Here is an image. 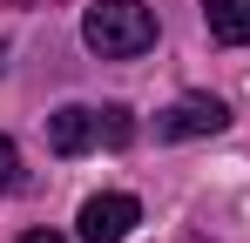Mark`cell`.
<instances>
[{
    "instance_id": "6da1fadb",
    "label": "cell",
    "mask_w": 250,
    "mask_h": 243,
    "mask_svg": "<svg viewBox=\"0 0 250 243\" xmlns=\"http://www.w3.org/2000/svg\"><path fill=\"white\" fill-rule=\"evenodd\" d=\"M82 40L102 61H135V54L156 47V14L142 0H95L82 14Z\"/></svg>"
},
{
    "instance_id": "7a4b0ae2",
    "label": "cell",
    "mask_w": 250,
    "mask_h": 243,
    "mask_svg": "<svg viewBox=\"0 0 250 243\" xmlns=\"http://www.w3.org/2000/svg\"><path fill=\"white\" fill-rule=\"evenodd\" d=\"M135 223H142V202L122 196V189H108V196H88V202H82V243H122Z\"/></svg>"
},
{
    "instance_id": "3957f363",
    "label": "cell",
    "mask_w": 250,
    "mask_h": 243,
    "mask_svg": "<svg viewBox=\"0 0 250 243\" xmlns=\"http://www.w3.org/2000/svg\"><path fill=\"white\" fill-rule=\"evenodd\" d=\"M230 122V108L216 101V95H183L176 108L163 115V135H176V142H189V135H216Z\"/></svg>"
},
{
    "instance_id": "277c9868",
    "label": "cell",
    "mask_w": 250,
    "mask_h": 243,
    "mask_svg": "<svg viewBox=\"0 0 250 243\" xmlns=\"http://www.w3.org/2000/svg\"><path fill=\"white\" fill-rule=\"evenodd\" d=\"M95 142H102L95 108H75V101H68V108H54V115H47V149H54V156H88Z\"/></svg>"
},
{
    "instance_id": "5b68a950",
    "label": "cell",
    "mask_w": 250,
    "mask_h": 243,
    "mask_svg": "<svg viewBox=\"0 0 250 243\" xmlns=\"http://www.w3.org/2000/svg\"><path fill=\"white\" fill-rule=\"evenodd\" d=\"M209 40H223V47H244L250 40V0H209Z\"/></svg>"
},
{
    "instance_id": "8992f818",
    "label": "cell",
    "mask_w": 250,
    "mask_h": 243,
    "mask_svg": "<svg viewBox=\"0 0 250 243\" xmlns=\"http://www.w3.org/2000/svg\"><path fill=\"white\" fill-rule=\"evenodd\" d=\"M95 128H102V142H108V149H128V135H135V122H128V108H122V101L95 108Z\"/></svg>"
},
{
    "instance_id": "52a82bcc",
    "label": "cell",
    "mask_w": 250,
    "mask_h": 243,
    "mask_svg": "<svg viewBox=\"0 0 250 243\" xmlns=\"http://www.w3.org/2000/svg\"><path fill=\"white\" fill-rule=\"evenodd\" d=\"M0 189H7V196H14V189H27V169H21V149H14L7 135H0Z\"/></svg>"
},
{
    "instance_id": "ba28073f",
    "label": "cell",
    "mask_w": 250,
    "mask_h": 243,
    "mask_svg": "<svg viewBox=\"0 0 250 243\" xmlns=\"http://www.w3.org/2000/svg\"><path fill=\"white\" fill-rule=\"evenodd\" d=\"M21 243H61V237H54V230H27Z\"/></svg>"
}]
</instances>
